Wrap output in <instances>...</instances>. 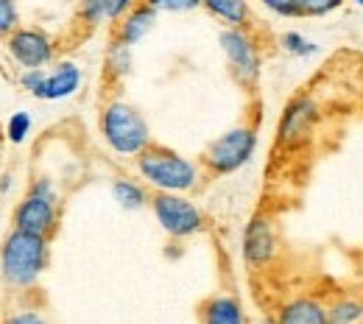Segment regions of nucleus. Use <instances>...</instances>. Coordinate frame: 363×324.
<instances>
[{"instance_id": "nucleus-16", "label": "nucleus", "mask_w": 363, "mask_h": 324, "mask_svg": "<svg viewBox=\"0 0 363 324\" xmlns=\"http://www.w3.org/2000/svg\"><path fill=\"white\" fill-rule=\"evenodd\" d=\"M115 196H118V201H121L123 207H129V210L143 207V201H145V193L137 185H132V182H115Z\"/></svg>"}, {"instance_id": "nucleus-4", "label": "nucleus", "mask_w": 363, "mask_h": 324, "mask_svg": "<svg viewBox=\"0 0 363 324\" xmlns=\"http://www.w3.org/2000/svg\"><path fill=\"white\" fill-rule=\"evenodd\" d=\"M255 132L252 129H232L224 138L210 143V148L204 151V162L210 165V171L216 174H232L240 165L249 162L252 151H255Z\"/></svg>"}, {"instance_id": "nucleus-26", "label": "nucleus", "mask_w": 363, "mask_h": 324, "mask_svg": "<svg viewBox=\"0 0 363 324\" xmlns=\"http://www.w3.org/2000/svg\"><path fill=\"white\" fill-rule=\"evenodd\" d=\"M6 324H45V322H43L40 313H17V316H11Z\"/></svg>"}, {"instance_id": "nucleus-5", "label": "nucleus", "mask_w": 363, "mask_h": 324, "mask_svg": "<svg viewBox=\"0 0 363 324\" xmlns=\"http://www.w3.org/2000/svg\"><path fill=\"white\" fill-rule=\"evenodd\" d=\"M154 216L177 238H184V235H193V232L201 230V213L187 199L174 196L171 190H162V193L154 196Z\"/></svg>"}, {"instance_id": "nucleus-6", "label": "nucleus", "mask_w": 363, "mask_h": 324, "mask_svg": "<svg viewBox=\"0 0 363 324\" xmlns=\"http://www.w3.org/2000/svg\"><path fill=\"white\" fill-rule=\"evenodd\" d=\"M53 218H56L53 196H50V187L43 182V185H37L20 201V207L14 213V227L45 238L48 232L53 230Z\"/></svg>"}, {"instance_id": "nucleus-20", "label": "nucleus", "mask_w": 363, "mask_h": 324, "mask_svg": "<svg viewBox=\"0 0 363 324\" xmlns=\"http://www.w3.org/2000/svg\"><path fill=\"white\" fill-rule=\"evenodd\" d=\"M344 0H299V9H302V14H327V11H333V9H338Z\"/></svg>"}, {"instance_id": "nucleus-19", "label": "nucleus", "mask_w": 363, "mask_h": 324, "mask_svg": "<svg viewBox=\"0 0 363 324\" xmlns=\"http://www.w3.org/2000/svg\"><path fill=\"white\" fill-rule=\"evenodd\" d=\"M106 14H112V0H84V17L90 23L104 20Z\"/></svg>"}, {"instance_id": "nucleus-14", "label": "nucleus", "mask_w": 363, "mask_h": 324, "mask_svg": "<svg viewBox=\"0 0 363 324\" xmlns=\"http://www.w3.org/2000/svg\"><path fill=\"white\" fill-rule=\"evenodd\" d=\"M151 23H154V6L151 3H145V6H137L129 11V17H126V23L121 26V45H132L137 43L148 28H151Z\"/></svg>"}, {"instance_id": "nucleus-15", "label": "nucleus", "mask_w": 363, "mask_h": 324, "mask_svg": "<svg viewBox=\"0 0 363 324\" xmlns=\"http://www.w3.org/2000/svg\"><path fill=\"white\" fill-rule=\"evenodd\" d=\"M199 3H204L216 17L227 20V23H232V26H240V23L249 17L243 0H199Z\"/></svg>"}, {"instance_id": "nucleus-24", "label": "nucleus", "mask_w": 363, "mask_h": 324, "mask_svg": "<svg viewBox=\"0 0 363 324\" xmlns=\"http://www.w3.org/2000/svg\"><path fill=\"white\" fill-rule=\"evenodd\" d=\"M154 9H168V11H187L199 6V0H151Z\"/></svg>"}, {"instance_id": "nucleus-9", "label": "nucleus", "mask_w": 363, "mask_h": 324, "mask_svg": "<svg viewBox=\"0 0 363 324\" xmlns=\"http://www.w3.org/2000/svg\"><path fill=\"white\" fill-rule=\"evenodd\" d=\"M9 50L28 70L31 67H43L45 62H50V53H53L48 37L40 34V31H14L11 40H9Z\"/></svg>"}, {"instance_id": "nucleus-18", "label": "nucleus", "mask_w": 363, "mask_h": 324, "mask_svg": "<svg viewBox=\"0 0 363 324\" xmlns=\"http://www.w3.org/2000/svg\"><path fill=\"white\" fill-rule=\"evenodd\" d=\"M28 129H31V118L26 112H14V118L9 121V138L14 140V143H20L28 135Z\"/></svg>"}, {"instance_id": "nucleus-7", "label": "nucleus", "mask_w": 363, "mask_h": 324, "mask_svg": "<svg viewBox=\"0 0 363 324\" xmlns=\"http://www.w3.org/2000/svg\"><path fill=\"white\" fill-rule=\"evenodd\" d=\"M221 45H224V53L229 56V65H232L238 82L252 84V82L260 76L255 45H252L238 28H232V31H224V34H221Z\"/></svg>"}, {"instance_id": "nucleus-23", "label": "nucleus", "mask_w": 363, "mask_h": 324, "mask_svg": "<svg viewBox=\"0 0 363 324\" xmlns=\"http://www.w3.org/2000/svg\"><path fill=\"white\" fill-rule=\"evenodd\" d=\"M17 26V9L11 0H0V34L11 31Z\"/></svg>"}, {"instance_id": "nucleus-2", "label": "nucleus", "mask_w": 363, "mask_h": 324, "mask_svg": "<svg viewBox=\"0 0 363 324\" xmlns=\"http://www.w3.org/2000/svg\"><path fill=\"white\" fill-rule=\"evenodd\" d=\"M137 168L151 185L162 190H187L196 182V165L162 145H145L137 151Z\"/></svg>"}, {"instance_id": "nucleus-17", "label": "nucleus", "mask_w": 363, "mask_h": 324, "mask_svg": "<svg viewBox=\"0 0 363 324\" xmlns=\"http://www.w3.org/2000/svg\"><path fill=\"white\" fill-rule=\"evenodd\" d=\"M361 319V305L358 302H341L338 308H333V313L327 316L330 324H352Z\"/></svg>"}, {"instance_id": "nucleus-8", "label": "nucleus", "mask_w": 363, "mask_h": 324, "mask_svg": "<svg viewBox=\"0 0 363 324\" xmlns=\"http://www.w3.org/2000/svg\"><path fill=\"white\" fill-rule=\"evenodd\" d=\"M313 121H316V104L311 98H296L288 104V109L282 112V121H279V138L285 143H299L311 135L313 129Z\"/></svg>"}, {"instance_id": "nucleus-27", "label": "nucleus", "mask_w": 363, "mask_h": 324, "mask_svg": "<svg viewBox=\"0 0 363 324\" xmlns=\"http://www.w3.org/2000/svg\"><path fill=\"white\" fill-rule=\"evenodd\" d=\"M129 3H132V0H112V17H118Z\"/></svg>"}, {"instance_id": "nucleus-22", "label": "nucleus", "mask_w": 363, "mask_h": 324, "mask_svg": "<svg viewBox=\"0 0 363 324\" xmlns=\"http://www.w3.org/2000/svg\"><path fill=\"white\" fill-rule=\"evenodd\" d=\"M272 11L282 14V17H299L302 9H299V0H263Z\"/></svg>"}, {"instance_id": "nucleus-12", "label": "nucleus", "mask_w": 363, "mask_h": 324, "mask_svg": "<svg viewBox=\"0 0 363 324\" xmlns=\"http://www.w3.org/2000/svg\"><path fill=\"white\" fill-rule=\"evenodd\" d=\"M204 324H243V311L232 296H216L201 308Z\"/></svg>"}, {"instance_id": "nucleus-28", "label": "nucleus", "mask_w": 363, "mask_h": 324, "mask_svg": "<svg viewBox=\"0 0 363 324\" xmlns=\"http://www.w3.org/2000/svg\"><path fill=\"white\" fill-rule=\"evenodd\" d=\"M355 3H363V0H355Z\"/></svg>"}, {"instance_id": "nucleus-3", "label": "nucleus", "mask_w": 363, "mask_h": 324, "mask_svg": "<svg viewBox=\"0 0 363 324\" xmlns=\"http://www.w3.org/2000/svg\"><path fill=\"white\" fill-rule=\"evenodd\" d=\"M101 123H104V138H106V143L115 151H121V154H137L151 140L145 121L140 118V112L132 109L129 104H112V106H106Z\"/></svg>"}, {"instance_id": "nucleus-11", "label": "nucleus", "mask_w": 363, "mask_h": 324, "mask_svg": "<svg viewBox=\"0 0 363 324\" xmlns=\"http://www.w3.org/2000/svg\"><path fill=\"white\" fill-rule=\"evenodd\" d=\"M79 79H82V76H79V67L70 65V62H65V65H59L53 73H45V79H43L37 95H40V98H48V101L67 98V95L79 87Z\"/></svg>"}, {"instance_id": "nucleus-21", "label": "nucleus", "mask_w": 363, "mask_h": 324, "mask_svg": "<svg viewBox=\"0 0 363 324\" xmlns=\"http://www.w3.org/2000/svg\"><path fill=\"white\" fill-rule=\"evenodd\" d=\"M109 67L115 73H126L129 70V45H121V43L112 45V50H109Z\"/></svg>"}, {"instance_id": "nucleus-1", "label": "nucleus", "mask_w": 363, "mask_h": 324, "mask_svg": "<svg viewBox=\"0 0 363 324\" xmlns=\"http://www.w3.org/2000/svg\"><path fill=\"white\" fill-rule=\"evenodd\" d=\"M48 263V243L43 235L34 232L14 230L3 249H0V266L3 277L11 285H31L34 279L43 274Z\"/></svg>"}, {"instance_id": "nucleus-25", "label": "nucleus", "mask_w": 363, "mask_h": 324, "mask_svg": "<svg viewBox=\"0 0 363 324\" xmlns=\"http://www.w3.org/2000/svg\"><path fill=\"white\" fill-rule=\"evenodd\" d=\"M282 43H285L288 50H294V53H311V50H313L311 43H305L299 34H285V37H282Z\"/></svg>"}, {"instance_id": "nucleus-13", "label": "nucleus", "mask_w": 363, "mask_h": 324, "mask_svg": "<svg viewBox=\"0 0 363 324\" xmlns=\"http://www.w3.org/2000/svg\"><path fill=\"white\" fill-rule=\"evenodd\" d=\"M279 324H330L324 308L311 302V299H296L291 302L282 313H279Z\"/></svg>"}, {"instance_id": "nucleus-10", "label": "nucleus", "mask_w": 363, "mask_h": 324, "mask_svg": "<svg viewBox=\"0 0 363 324\" xmlns=\"http://www.w3.org/2000/svg\"><path fill=\"white\" fill-rule=\"evenodd\" d=\"M274 252V235L272 227L263 221V218H255L249 227H246V235H243V255L252 266H260L272 257Z\"/></svg>"}]
</instances>
